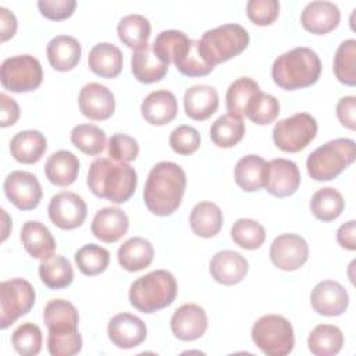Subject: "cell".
<instances>
[{
    "label": "cell",
    "instance_id": "55",
    "mask_svg": "<svg viewBox=\"0 0 356 356\" xmlns=\"http://www.w3.org/2000/svg\"><path fill=\"white\" fill-rule=\"evenodd\" d=\"M17 18L6 7H0V36L1 42L8 40L17 32Z\"/></svg>",
    "mask_w": 356,
    "mask_h": 356
},
{
    "label": "cell",
    "instance_id": "36",
    "mask_svg": "<svg viewBox=\"0 0 356 356\" xmlns=\"http://www.w3.org/2000/svg\"><path fill=\"white\" fill-rule=\"evenodd\" d=\"M152 26L146 17L140 14H128L117 25L118 39L129 49L138 50L147 44Z\"/></svg>",
    "mask_w": 356,
    "mask_h": 356
},
{
    "label": "cell",
    "instance_id": "14",
    "mask_svg": "<svg viewBox=\"0 0 356 356\" xmlns=\"http://www.w3.org/2000/svg\"><path fill=\"white\" fill-rule=\"evenodd\" d=\"M270 259L280 270L295 271L307 261L309 245L300 235L281 234L270 246Z\"/></svg>",
    "mask_w": 356,
    "mask_h": 356
},
{
    "label": "cell",
    "instance_id": "17",
    "mask_svg": "<svg viewBox=\"0 0 356 356\" xmlns=\"http://www.w3.org/2000/svg\"><path fill=\"white\" fill-rule=\"evenodd\" d=\"M310 303L314 312L321 316H341L349 305L348 291L338 281H320L310 293Z\"/></svg>",
    "mask_w": 356,
    "mask_h": 356
},
{
    "label": "cell",
    "instance_id": "45",
    "mask_svg": "<svg viewBox=\"0 0 356 356\" xmlns=\"http://www.w3.org/2000/svg\"><path fill=\"white\" fill-rule=\"evenodd\" d=\"M280 113V102L268 93L261 90L256 93L248 104L246 115L248 118L257 125H267L273 122Z\"/></svg>",
    "mask_w": 356,
    "mask_h": 356
},
{
    "label": "cell",
    "instance_id": "23",
    "mask_svg": "<svg viewBox=\"0 0 356 356\" xmlns=\"http://www.w3.org/2000/svg\"><path fill=\"white\" fill-rule=\"evenodd\" d=\"M178 111L177 97L172 92L160 89L149 93L140 104L142 117L152 125L171 122Z\"/></svg>",
    "mask_w": 356,
    "mask_h": 356
},
{
    "label": "cell",
    "instance_id": "51",
    "mask_svg": "<svg viewBox=\"0 0 356 356\" xmlns=\"http://www.w3.org/2000/svg\"><path fill=\"white\" fill-rule=\"evenodd\" d=\"M76 7L75 0H39L38 8L43 17L51 21L70 18Z\"/></svg>",
    "mask_w": 356,
    "mask_h": 356
},
{
    "label": "cell",
    "instance_id": "35",
    "mask_svg": "<svg viewBox=\"0 0 356 356\" xmlns=\"http://www.w3.org/2000/svg\"><path fill=\"white\" fill-rule=\"evenodd\" d=\"M39 277L47 288L63 289L72 284L74 270L64 256L51 254L40 261Z\"/></svg>",
    "mask_w": 356,
    "mask_h": 356
},
{
    "label": "cell",
    "instance_id": "53",
    "mask_svg": "<svg viewBox=\"0 0 356 356\" xmlns=\"http://www.w3.org/2000/svg\"><path fill=\"white\" fill-rule=\"evenodd\" d=\"M0 103H1L0 125L3 128L14 125L19 118V106H18V103L6 93L0 95Z\"/></svg>",
    "mask_w": 356,
    "mask_h": 356
},
{
    "label": "cell",
    "instance_id": "4",
    "mask_svg": "<svg viewBox=\"0 0 356 356\" xmlns=\"http://www.w3.org/2000/svg\"><path fill=\"white\" fill-rule=\"evenodd\" d=\"M321 74V61L309 47H295L278 56L271 67V76L277 86L296 90L314 85Z\"/></svg>",
    "mask_w": 356,
    "mask_h": 356
},
{
    "label": "cell",
    "instance_id": "48",
    "mask_svg": "<svg viewBox=\"0 0 356 356\" xmlns=\"http://www.w3.org/2000/svg\"><path fill=\"white\" fill-rule=\"evenodd\" d=\"M139 154V145L135 138L125 134H114L108 139L110 159L121 163L134 161Z\"/></svg>",
    "mask_w": 356,
    "mask_h": 356
},
{
    "label": "cell",
    "instance_id": "5",
    "mask_svg": "<svg viewBox=\"0 0 356 356\" xmlns=\"http://www.w3.org/2000/svg\"><path fill=\"white\" fill-rule=\"evenodd\" d=\"M177 281L167 270H154L131 284V305L146 314L170 306L177 296Z\"/></svg>",
    "mask_w": 356,
    "mask_h": 356
},
{
    "label": "cell",
    "instance_id": "40",
    "mask_svg": "<svg viewBox=\"0 0 356 356\" xmlns=\"http://www.w3.org/2000/svg\"><path fill=\"white\" fill-rule=\"evenodd\" d=\"M259 92H260V86L252 78L242 76L234 81L228 86L227 95H225L228 113L241 118L246 115V108L249 102Z\"/></svg>",
    "mask_w": 356,
    "mask_h": 356
},
{
    "label": "cell",
    "instance_id": "46",
    "mask_svg": "<svg viewBox=\"0 0 356 356\" xmlns=\"http://www.w3.org/2000/svg\"><path fill=\"white\" fill-rule=\"evenodd\" d=\"M42 331L33 323H22L11 335V343L17 353L22 356H35L42 349Z\"/></svg>",
    "mask_w": 356,
    "mask_h": 356
},
{
    "label": "cell",
    "instance_id": "25",
    "mask_svg": "<svg viewBox=\"0 0 356 356\" xmlns=\"http://www.w3.org/2000/svg\"><path fill=\"white\" fill-rule=\"evenodd\" d=\"M21 242L26 253L33 259H46L56 250V241L50 229L40 221L31 220L21 228Z\"/></svg>",
    "mask_w": 356,
    "mask_h": 356
},
{
    "label": "cell",
    "instance_id": "13",
    "mask_svg": "<svg viewBox=\"0 0 356 356\" xmlns=\"http://www.w3.org/2000/svg\"><path fill=\"white\" fill-rule=\"evenodd\" d=\"M47 211L54 225L61 229H74L83 224L88 209L78 193L64 191L50 199Z\"/></svg>",
    "mask_w": 356,
    "mask_h": 356
},
{
    "label": "cell",
    "instance_id": "44",
    "mask_svg": "<svg viewBox=\"0 0 356 356\" xmlns=\"http://www.w3.org/2000/svg\"><path fill=\"white\" fill-rule=\"evenodd\" d=\"M231 238L238 246L248 250H254L263 245L266 231L264 227L256 220L239 218L231 228Z\"/></svg>",
    "mask_w": 356,
    "mask_h": 356
},
{
    "label": "cell",
    "instance_id": "22",
    "mask_svg": "<svg viewBox=\"0 0 356 356\" xmlns=\"http://www.w3.org/2000/svg\"><path fill=\"white\" fill-rule=\"evenodd\" d=\"M129 220L125 211L118 207H103L95 214L90 231L102 242L114 243L127 234Z\"/></svg>",
    "mask_w": 356,
    "mask_h": 356
},
{
    "label": "cell",
    "instance_id": "50",
    "mask_svg": "<svg viewBox=\"0 0 356 356\" xmlns=\"http://www.w3.org/2000/svg\"><path fill=\"white\" fill-rule=\"evenodd\" d=\"M188 36L182 32V31H177V29H167L160 32L153 44L152 49L154 51V54L165 64L170 65L171 63V57L174 54V51L177 50V47L186 39Z\"/></svg>",
    "mask_w": 356,
    "mask_h": 356
},
{
    "label": "cell",
    "instance_id": "8",
    "mask_svg": "<svg viewBox=\"0 0 356 356\" xmlns=\"http://www.w3.org/2000/svg\"><path fill=\"white\" fill-rule=\"evenodd\" d=\"M252 341L267 356H285L295 345L293 327L280 314H266L252 327Z\"/></svg>",
    "mask_w": 356,
    "mask_h": 356
},
{
    "label": "cell",
    "instance_id": "11",
    "mask_svg": "<svg viewBox=\"0 0 356 356\" xmlns=\"http://www.w3.org/2000/svg\"><path fill=\"white\" fill-rule=\"evenodd\" d=\"M36 293L29 281L11 278L0 284V328L6 330L35 305Z\"/></svg>",
    "mask_w": 356,
    "mask_h": 356
},
{
    "label": "cell",
    "instance_id": "26",
    "mask_svg": "<svg viewBox=\"0 0 356 356\" xmlns=\"http://www.w3.org/2000/svg\"><path fill=\"white\" fill-rule=\"evenodd\" d=\"M47 150L46 136L35 129H26L15 134L10 142L11 156L22 164L38 163Z\"/></svg>",
    "mask_w": 356,
    "mask_h": 356
},
{
    "label": "cell",
    "instance_id": "24",
    "mask_svg": "<svg viewBox=\"0 0 356 356\" xmlns=\"http://www.w3.org/2000/svg\"><path fill=\"white\" fill-rule=\"evenodd\" d=\"M184 108L189 118L204 121L218 108V93L210 85H195L184 95Z\"/></svg>",
    "mask_w": 356,
    "mask_h": 356
},
{
    "label": "cell",
    "instance_id": "30",
    "mask_svg": "<svg viewBox=\"0 0 356 356\" xmlns=\"http://www.w3.org/2000/svg\"><path fill=\"white\" fill-rule=\"evenodd\" d=\"M171 61L177 70L186 76H204L210 74L214 67L207 64L199 51V39L186 38L174 51Z\"/></svg>",
    "mask_w": 356,
    "mask_h": 356
},
{
    "label": "cell",
    "instance_id": "37",
    "mask_svg": "<svg viewBox=\"0 0 356 356\" xmlns=\"http://www.w3.org/2000/svg\"><path fill=\"white\" fill-rule=\"evenodd\" d=\"M309 350L316 356L337 355L343 346L342 331L332 324H318L309 334Z\"/></svg>",
    "mask_w": 356,
    "mask_h": 356
},
{
    "label": "cell",
    "instance_id": "12",
    "mask_svg": "<svg viewBox=\"0 0 356 356\" xmlns=\"http://www.w3.org/2000/svg\"><path fill=\"white\" fill-rule=\"evenodd\" d=\"M3 188L7 199L19 210H33L43 196L38 178L28 171H11Z\"/></svg>",
    "mask_w": 356,
    "mask_h": 356
},
{
    "label": "cell",
    "instance_id": "15",
    "mask_svg": "<svg viewBox=\"0 0 356 356\" xmlns=\"http://www.w3.org/2000/svg\"><path fill=\"white\" fill-rule=\"evenodd\" d=\"M300 185V171L298 165L286 159H273L266 165L264 188L275 197L293 195Z\"/></svg>",
    "mask_w": 356,
    "mask_h": 356
},
{
    "label": "cell",
    "instance_id": "18",
    "mask_svg": "<svg viewBox=\"0 0 356 356\" xmlns=\"http://www.w3.org/2000/svg\"><path fill=\"white\" fill-rule=\"evenodd\" d=\"M78 104L81 113L86 118L96 121L110 118L115 110V99L113 92L107 86L97 82L86 83L81 89Z\"/></svg>",
    "mask_w": 356,
    "mask_h": 356
},
{
    "label": "cell",
    "instance_id": "19",
    "mask_svg": "<svg viewBox=\"0 0 356 356\" xmlns=\"http://www.w3.org/2000/svg\"><path fill=\"white\" fill-rule=\"evenodd\" d=\"M170 327L175 338L181 341H195L207 330V314L199 305L185 303L174 312Z\"/></svg>",
    "mask_w": 356,
    "mask_h": 356
},
{
    "label": "cell",
    "instance_id": "33",
    "mask_svg": "<svg viewBox=\"0 0 356 356\" xmlns=\"http://www.w3.org/2000/svg\"><path fill=\"white\" fill-rule=\"evenodd\" d=\"M189 222L193 234L200 238H213L216 236L224 222V216L221 209L213 202H199L193 206Z\"/></svg>",
    "mask_w": 356,
    "mask_h": 356
},
{
    "label": "cell",
    "instance_id": "39",
    "mask_svg": "<svg viewBox=\"0 0 356 356\" xmlns=\"http://www.w3.org/2000/svg\"><path fill=\"white\" fill-rule=\"evenodd\" d=\"M345 209V200L339 191L325 186L314 192L310 200L313 216L321 221H332L338 218Z\"/></svg>",
    "mask_w": 356,
    "mask_h": 356
},
{
    "label": "cell",
    "instance_id": "38",
    "mask_svg": "<svg viewBox=\"0 0 356 356\" xmlns=\"http://www.w3.org/2000/svg\"><path fill=\"white\" fill-rule=\"evenodd\" d=\"M245 135V122L241 117L232 114L220 115L210 128V138L218 147H234Z\"/></svg>",
    "mask_w": 356,
    "mask_h": 356
},
{
    "label": "cell",
    "instance_id": "1",
    "mask_svg": "<svg viewBox=\"0 0 356 356\" xmlns=\"http://www.w3.org/2000/svg\"><path fill=\"white\" fill-rule=\"evenodd\" d=\"M186 188V174L181 165L172 161H160L149 172L143 202L149 211L165 217L181 204Z\"/></svg>",
    "mask_w": 356,
    "mask_h": 356
},
{
    "label": "cell",
    "instance_id": "29",
    "mask_svg": "<svg viewBox=\"0 0 356 356\" xmlns=\"http://www.w3.org/2000/svg\"><path fill=\"white\" fill-rule=\"evenodd\" d=\"M131 68L134 76L142 83H154L161 81L167 71L168 64L163 63L153 51L152 46H146L134 50L131 58Z\"/></svg>",
    "mask_w": 356,
    "mask_h": 356
},
{
    "label": "cell",
    "instance_id": "31",
    "mask_svg": "<svg viewBox=\"0 0 356 356\" xmlns=\"http://www.w3.org/2000/svg\"><path fill=\"white\" fill-rule=\"evenodd\" d=\"M88 64L96 75L115 78L122 71V53L113 43H97L89 51Z\"/></svg>",
    "mask_w": 356,
    "mask_h": 356
},
{
    "label": "cell",
    "instance_id": "6",
    "mask_svg": "<svg viewBox=\"0 0 356 356\" xmlns=\"http://www.w3.org/2000/svg\"><path fill=\"white\" fill-rule=\"evenodd\" d=\"M249 44V33L239 24H224L206 31L199 39V51L210 65L228 61Z\"/></svg>",
    "mask_w": 356,
    "mask_h": 356
},
{
    "label": "cell",
    "instance_id": "52",
    "mask_svg": "<svg viewBox=\"0 0 356 356\" xmlns=\"http://www.w3.org/2000/svg\"><path fill=\"white\" fill-rule=\"evenodd\" d=\"M337 117L339 122L348 128H356V97L355 96H343L337 103Z\"/></svg>",
    "mask_w": 356,
    "mask_h": 356
},
{
    "label": "cell",
    "instance_id": "27",
    "mask_svg": "<svg viewBox=\"0 0 356 356\" xmlns=\"http://www.w3.org/2000/svg\"><path fill=\"white\" fill-rule=\"evenodd\" d=\"M47 60L56 71H71L81 60V44L70 35L54 36L46 49Z\"/></svg>",
    "mask_w": 356,
    "mask_h": 356
},
{
    "label": "cell",
    "instance_id": "28",
    "mask_svg": "<svg viewBox=\"0 0 356 356\" xmlns=\"http://www.w3.org/2000/svg\"><path fill=\"white\" fill-rule=\"evenodd\" d=\"M153 245L140 236H132L127 239L117 252L120 266L129 273H136L149 267L153 261Z\"/></svg>",
    "mask_w": 356,
    "mask_h": 356
},
{
    "label": "cell",
    "instance_id": "41",
    "mask_svg": "<svg viewBox=\"0 0 356 356\" xmlns=\"http://www.w3.org/2000/svg\"><path fill=\"white\" fill-rule=\"evenodd\" d=\"M334 74L341 83L356 85V40H343L334 56Z\"/></svg>",
    "mask_w": 356,
    "mask_h": 356
},
{
    "label": "cell",
    "instance_id": "32",
    "mask_svg": "<svg viewBox=\"0 0 356 356\" xmlns=\"http://www.w3.org/2000/svg\"><path fill=\"white\" fill-rule=\"evenodd\" d=\"M79 172L78 157L68 150L54 152L44 164L46 178L56 186H68L75 182Z\"/></svg>",
    "mask_w": 356,
    "mask_h": 356
},
{
    "label": "cell",
    "instance_id": "3",
    "mask_svg": "<svg viewBox=\"0 0 356 356\" xmlns=\"http://www.w3.org/2000/svg\"><path fill=\"white\" fill-rule=\"evenodd\" d=\"M43 320L49 330L47 350L51 356H72L81 352L79 314L71 302L64 299L50 300L44 306Z\"/></svg>",
    "mask_w": 356,
    "mask_h": 356
},
{
    "label": "cell",
    "instance_id": "34",
    "mask_svg": "<svg viewBox=\"0 0 356 356\" xmlns=\"http://www.w3.org/2000/svg\"><path fill=\"white\" fill-rule=\"evenodd\" d=\"M266 160L256 154H248L238 160L234 177L239 188L246 192H254L264 188L266 175Z\"/></svg>",
    "mask_w": 356,
    "mask_h": 356
},
{
    "label": "cell",
    "instance_id": "10",
    "mask_svg": "<svg viewBox=\"0 0 356 356\" xmlns=\"http://www.w3.org/2000/svg\"><path fill=\"white\" fill-rule=\"evenodd\" d=\"M43 79V70L38 58L31 54L8 57L0 68V81L4 89L22 93L38 89Z\"/></svg>",
    "mask_w": 356,
    "mask_h": 356
},
{
    "label": "cell",
    "instance_id": "49",
    "mask_svg": "<svg viewBox=\"0 0 356 356\" xmlns=\"http://www.w3.org/2000/svg\"><path fill=\"white\" fill-rule=\"evenodd\" d=\"M248 18L260 26L271 25L280 14V3L277 0H249L246 3Z\"/></svg>",
    "mask_w": 356,
    "mask_h": 356
},
{
    "label": "cell",
    "instance_id": "9",
    "mask_svg": "<svg viewBox=\"0 0 356 356\" xmlns=\"http://www.w3.org/2000/svg\"><path fill=\"white\" fill-rule=\"evenodd\" d=\"M317 121L309 113H296L280 120L273 128V140L282 152L303 150L317 135Z\"/></svg>",
    "mask_w": 356,
    "mask_h": 356
},
{
    "label": "cell",
    "instance_id": "16",
    "mask_svg": "<svg viewBox=\"0 0 356 356\" xmlns=\"http://www.w3.org/2000/svg\"><path fill=\"white\" fill-rule=\"evenodd\" d=\"M110 341L120 349H132L139 346L147 335L146 324L131 313H118L113 316L107 325Z\"/></svg>",
    "mask_w": 356,
    "mask_h": 356
},
{
    "label": "cell",
    "instance_id": "20",
    "mask_svg": "<svg viewBox=\"0 0 356 356\" xmlns=\"http://www.w3.org/2000/svg\"><path fill=\"white\" fill-rule=\"evenodd\" d=\"M209 270L214 281L229 286L241 282L246 277L249 264L241 253L234 250H221L211 257Z\"/></svg>",
    "mask_w": 356,
    "mask_h": 356
},
{
    "label": "cell",
    "instance_id": "47",
    "mask_svg": "<svg viewBox=\"0 0 356 356\" xmlns=\"http://www.w3.org/2000/svg\"><path fill=\"white\" fill-rule=\"evenodd\" d=\"M168 142L175 153L181 156H189L199 149L200 135L197 129L191 125H179L172 129Z\"/></svg>",
    "mask_w": 356,
    "mask_h": 356
},
{
    "label": "cell",
    "instance_id": "54",
    "mask_svg": "<svg viewBox=\"0 0 356 356\" xmlns=\"http://www.w3.org/2000/svg\"><path fill=\"white\" fill-rule=\"evenodd\" d=\"M355 220H349L348 222L342 224L337 231V241L338 243L348 249L355 250L356 249V228H355Z\"/></svg>",
    "mask_w": 356,
    "mask_h": 356
},
{
    "label": "cell",
    "instance_id": "21",
    "mask_svg": "<svg viewBox=\"0 0 356 356\" xmlns=\"http://www.w3.org/2000/svg\"><path fill=\"white\" fill-rule=\"evenodd\" d=\"M341 21V11L338 6L331 1H312L307 3L300 14L303 28L314 35H325L335 29Z\"/></svg>",
    "mask_w": 356,
    "mask_h": 356
},
{
    "label": "cell",
    "instance_id": "42",
    "mask_svg": "<svg viewBox=\"0 0 356 356\" xmlns=\"http://www.w3.org/2000/svg\"><path fill=\"white\" fill-rule=\"evenodd\" d=\"M71 142L82 153L97 156L106 147V134L93 124H79L71 131Z\"/></svg>",
    "mask_w": 356,
    "mask_h": 356
},
{
    "label": "cell",
    "instance_id": "43",
    "mask_svg": "<svg viewBox=\"0 0 356 356\" xmlns=\"http://www.w3.org/2000/svg\"><path fill=\"white\" fill-rule=\"evenodd\" d=\"M75 263L82 274L93 277L107 268L110 263V253L103 246L88 243L76 250Z\"/></svg>",
    "mask_w": 356,
    "mask_h": 356
},
{
    "label": "cell",
    "instance_id": "2",
    "mask_svg": "<svg viewBox=\"0 0 356 356\" xmlns=\"http://www.w3.org/2000/svg\"><path fill=\"white\" fill-rule=\"evenodd\" d=\"M86 184L95 196L121 204L134 195L138 185V174L127 163L100 157L92 161Z\"/></svg>",
    "mask_w": 356,
    "mask_h": 356
},
{
    "label": "cell",
    "instance_id": "7",
    "mask_svg": "<svg viewBox=\"0 0 356 356\" xmlns=\"http://www.w3.org/2000/svg\"><path fill=\"white\" fill-rule=\"evenodd\" d=\"M355 157V140L338 138L313 150L306 160V168L314 181H331L348 168Z\"/></svg>",
    "mask_w": 356,
    "mask_h": 356
}]
</instances>
